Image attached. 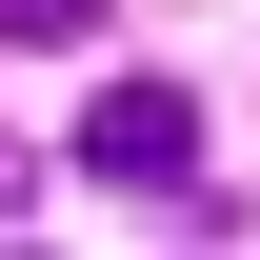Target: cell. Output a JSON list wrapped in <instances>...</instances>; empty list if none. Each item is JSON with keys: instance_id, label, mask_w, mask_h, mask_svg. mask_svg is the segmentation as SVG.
I'll use <instances>...</instances> for the list:
<instances>
[{"instance_id": "2", "label": "cell", "mask_w": 260, "mask_h": 260, "mask_svg": "<svg viewBox=\"0 0 260 260\" xmlns=\"http://www.w3.org/2000/svg\"><path fill=\"white\" fill-rule=\"evenodd\" d=\"M0 20H20V40H80V20H100V0H0Z\"/></svg>"}, {"instance_id": "1", "label": "cell", "mask_w": 260, "mask_h": 260, "mask_svg": "<svg viewBox=\"0 0 260 260\" xmlns=\"http://www.w3.org/2000/svg\"><path fill=\"white\" fill-rule=\"evenodd\" d=\"M80 160H100V180H200V100H180V80H100V100H80Z\"/></svg>"}]
</instances>
